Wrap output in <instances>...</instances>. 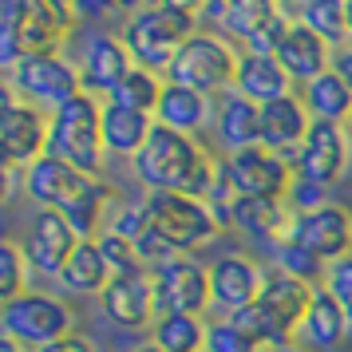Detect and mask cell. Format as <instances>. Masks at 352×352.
<instances>
[{"instance_id": "obj_1", "label": "cell", "mask_w": 352, "mask_h": 352, "mask_svg": "<svg viewBox=\"0 0 352 352\" xmlns=\"http://www.w3.org/2000/svg\"><path fill=\"white\" fill-rule=\"evenodd\" d=\"M309 305H313V285L289 277L285 270H273L265 273L257 301L238 309V313H226V320H234L257 344H289L305 329Z\"/></svg>"}, {"instance_id": "obj_2", "label": "cell", "mask_w": 352, "mask_h": 352, "mask_svg": "<svg viewBox=\"0 0 352 352\" xmlns=\"http://www.w3.org/2000/svg\"><path fill=\"white\" fill-rule=\"evenodd\" d=\"M206 151L194 135H182L175 127H162L155 123L146 146L131 159V170L135 178L143 182L146 190H175V194H186L194 186L198 170L206 166Z\"/></svg>"}, {"instance_id": "obj_3", "label": "cell", "mask_w": 352, "mask_h": 352, "mask_svg": "<svg viewBox=\"0 0 352 352\" xmlns=\"http://www.w3.org/2000/svg\"><path fill=\"white\" fill-rule=\"evenodd\" d=\"M48 119H52V135H48L52 159L72 162L83 175H99V162L107 155V146H103V103L83 91L80 99L56 107Z\"/></svg>"}, {"instance_id": "obj_4", "label": "cell", "mask_w": 352, "mask_h": 352, "mask_svg": "<svg viewBox=\"0 0 352 352\" xmlns=\"http://www.w3.org/2000/svg\"><path fill=\"white\" fill-rule=\"evenodd\" d=\"M194 28H198L194 16L175 12V8H162V4H151L135 20H127L123 44L131 48L139 67H146V72H170L175 52L194 36Z\"/></svg>"}, {"instance_id": "obj_5", "label": "cell", "mask_w": 352, "mask_h": 352, "mask_svg": "<svg viewBox=\"0 0 352 352\" xmlns=\"http://www.w3.org/2000/svg\"><path fill=\"white\" fill-rule=\"evenodd\" d=\"M0 24L16 32L24 56H60L76 12L72 0H4Z\"/></svg>"}, {"instance_id": "obj_6", "label": "cell", "mask_w": 352, "mask_h": 352, "mask_svg": "<svg viewBox=\"0 0 352 352\" xmlns=\"http://www.w3.org/2000/svg\"><path fill=\"white\" fill-rule=\"evenodd\" d=\"M143 214H146V226H151L159 238L170 241L178 254L198 250V245H206V241L218 238V222H214L210 206L198 202V198H186V194L146 190Z\"/></svg>"}, {"instance_id": "obj_7", "label": "cell", "mask_w": 352, "mask_h": 352, "mask_svg": "<svg viewBox=\"0 0 352 352\" xmlns=\"http://www.w3.org/2000/svg\"><path fill=\"white\" fill-rule=\"evenodd\" d=\"M0 329L8 340L24 344L28 352H40L52 340H64L72 333V309L52 293H20L0 305Z\"/></svg>"}, {"instance_id": "obj_8", "label": "cell", "mask_w": 352, "mask_h": 352, "mask_svg": "<svg viewBox=\"0 0 352 352\" xmlns=\"http://www.w3.org/2000/svg\"><path fill=\"white\" fill-rule=\"evenodd\" d=\"M238 52L226 44L222 36L210 32H194L182 48L175 52V64L166 72V83H182V87H194V91H226L238 80Z\"/></svg>"}, {"instance_id": "obj_9", "label": "cell", "mask_w": 352, "mask_h": 352, "mask_svg": "<svg viewBox=\"0 0 352 352\" xmlns=\"http://www.w3.org/2000/svg\"><path fill=\"white\" fill-rule=\"evenodd\" d=\"M8 87L20 99H28V103H48L52 111L87 91L83 87V72L76 64L60 60V56H24L8 72Z\"/></svg>"}, {"instance_id": "obj_10", "label": "cell", "mask_w": 352, "mask_h": 352, "mask_svg": "<svg viewBox=\"0 0 352 352\" xmlns=\"http://www.w3.org/2000/svg\"><path fill=\"white\" fill-rule=\"evenodd\" d=\"M151 277H155V309H159V317H202L210 305H214L210 270L198 265L186 254H178L175 261H166Z\"/></svg>"}, {"instance_id": "obj_11", "label": "cell", "mask_w": 352, "mask_h": 352, "mask_svg": "<svg viewBox=\"0 0 352 352\" xmlns=\"http://www.w3.org/2000/svg\"><path fill=\"white\" fill-rule=\"evenodd\" d=\"M52 119L36 111V103L20 99L12 87L0 91V143H4V162L32 166L36 159L48 155Z\"/></svg>"}, {"instance_id": "obj_12", "label": "cell", "mask_w": 352, "mask_h": 352, "mask_svg": "<svg viewBox=\"0 0 352 352\" xmlns=\"http://www.w3.org/2000/svg\"><path fill=\"white\" fill-rule=\"evenodd\" d=\"M96 182H99L96 175H83L80 166H72L64 159H52V155L36 159L24 170V194L40 210H60V214H67L76 202H83L96 190Z\"/></svg>"}, {"instance_id": "obj_13", "label": "cell", "mask_w": 352, "mask_h": 352, "mask_svg": "<svg viewBox=\"0 0 352 352\" xmlns=\"http://www.w3.org/2000/svg\"><path fill=\"white\" fill-rule=\"evenodd\" d=\"M285 241L309 250L324 265H333L340 257H352V210L329 202V206L313 210V214H297Z\"/></svg>"}, {"instance_id": "obj_14", "label": "cell", "mask_w": 352, "mask_h": 352, "mask_svg": "<svg viewBox=\"0 0 352 352\" xmlns=\"http://www.w3.org/2000/svg\"><path fill=\"white\" fill-rule=\"evenodd\" d=\"M226 166H230V182L241 198H285L297 178L281 155L265 151L261 143L245 146V151H230Z\"/></svg>"}, {"instance_id": "obj_15", "label": "cell", "mask_w": 352, "mask_h": 352, "mask_svg": "<svg viewBox=\"0 0 352 352\" xmlns=\"http://www.w3.org/2000/svg\"><path fill=\"white\" fill-rule=\"evenodd\" d=\"M222 24L245 44V52L273 56L293 20L285 16V8L277 0H226Z\"/></svg>"}, {"instance_id": "obj_16", "label": "cell", "mask_w": 352, "mask_h": 352, "mask_svg": "<svg viewBox=\"0 0 352 352\" xmlns=\"http://www.w3.org/2000/svg\"><path fill=\"white\" fill-rule=\"evenodd\" d=\"M309 127H313V115H309L301 96H285V99H277V103L261 107V146L273 151V155H281L293 166V175H297L301 143H305V135H309Z\"/></svg>"}, {"instance_id": "obj_17", "label": "cell", "mask_w": 352, "mask_h": 352, "mask_svg": "<svg viewBox=\"0 0 352 352\" xmlns=\"http://www.w3.org/2000/svg\"><path fill=\"white\" fill-rule=\"evenodd\" d=\"M349 166V135L340 123H324V119H313V127L301 143V162H297V175L317 182V186H333L340 182Z\"/></svg>"}, {"instance_id": "obj_18", "label": "cell", "mask_w": 352, "mask_h": 352, "mask_svg": "<svg viewBox=\"0 0 352 352\" xmlns=\"http://www.w3.org/2000/svg\"><path fill=\"white\" fill-rule=\"evenodd\" d=\"M76 250H80V234L67 226V218L60 210H40L32 218L28 241H24V254L32 261V270L48 273V277H60Z\"/></svg>"}, {"instance_id": "obj_19", "label": "cell", "mask_w": 352, "mask_h": 352, "mask_svg": "<svg viewBox=\"0 0 352 352\" xmlns=\"http://www.w3.org/2000/svg\"><path fill=\"white\" fill-rule=\"evenodd\" d=\"M103 313L119 329H146L159 320L155 309V277L151 273H127V277H111V285L103 289Z\"/></svg>"}, {"instance_id": "obj_20", "label": "cell", "mask_w": 352, "mask_h": 352, "mask_svg": "<svg viewBox=\"0 0 352 352\" xmlns=\"http://www.w3.org/2000/svg\"><path fill=\"white\" fill-rule=\"evenodd\" d=\"M273 60L285 67L289 80L305 87V83H313L317 76H324L333 67V48L313 28H305L301 20H293L289 32L281 36V44H277V52H273Z\"/></svg>"}, {"instance_id": "obj_21", "label": "cell", "mask_w": 352, "mask_h": 352, "mask_svg": "<svg viewBox=\"0 0 352 352\" xmlns=\"http://www.w3.org/2000/svg\"><path fill=\"white\" fill-rule=\"evenodd\" d=\"M261 281H265V273L241 254H226L210 265V293H214V305L226 313H238L245 305H254L257 293H261Z\"/></svg>"}, {"instance_id": "obj_22", "label": "cell", "mask_w": 352, "mask_h": 352, "mask_svg": "<svg viewBox=\"0 0 352 352\" xmlns=\"http://www.w3.org/2000/svg\"><path fill=\"white\" fill-rule=\"evenodd\" d=\"M234 96L250 99V103H257V107H265V103H277V99L293 96V80L285 76V67L277 64L273 56L241 52L238 80H234Z\"/></svg>"}, {"instance_id": "obj_23", "label": "cell", "mask_w": 352, "mask_h": 352, "mask_svg": "<svg viewBox=\"0 0 352 352\" xmlns=\"http://www.w3.org/2000/svg\"><path fill=\"white\" fill-rule=\"evenodd\" d=\"M135 56L123 44V36H96L83 56V87L87 91H107L111 96L119 83L135 72Z\"/></svg>"}, {"instance_id": "obj_24", "label": "cell", "mask_w": 352, "mask_h": 352, "mask_svg": "<svg viewBox=\"0 0 352 352\" xmlns=\"http://www.w3.org/2000/svg\"><path fill=\"white\" fill-rule=\"evenodd\" d=\"M155 115H143V111H131L123 103H103V146L107 155L115 159H135L139 151L146 146L151 131H155Z\"/></svg>"}, {"instance_id": "obj_25", "label": "cell", "mask_w": 352, "mask_h": 352, "mask_svg": "<svg viewBox=\"0 0 352 352\" xmlns=\"http://www.w3.org/2000/svg\"><path fill=\"white\" fill-rule=\"evenodd\" d=\"M234 226L250 238H273L285 241L293 226V210L285 198H234Z\"/></svg>"}, {"instance_id": "obj_26", "label": "cell", "mask_w": 352, "mask_h": 352, "mask_svg": "<svg viewBox=\"0 0 352 352\" xmlns=\"http://www.w3.org/2000/svg\"><path fill=\"white\" fill-rule=\"evenodd\" d=\"M301 333H305V340L317 344V349H336V344H344V336L352 333L349 313L340 309V301H336L324 285L313 289V305H309V317H305Z\"/></svg>"}, {"instance_id": "obj_27", "label": "cell", "mask_w": 352, "mask_h": 352, "mask_svg": "<svg viewBox=\"0 0 352 352\" xmlns=\"http://www.w3.org/2000/svg\"><path fill=\"white\" fill-rule=\"evenodd\" d=\"M155 119L162 127L182 131V135H198L210 123V96L194 91V87H182V83H166Z\"/></svg>"}, {"instance_id": "obj_28", "label": "cell", "mask_w": 352, "mask_h": 352, "mask_svg": "<svg viewBox=\"0 0 352 352\" xmlns=\"http://www.w3.org/2000/svg\"><path fill=\"white\" fill-rule=\"evenodd\" d=\"M111 277L115 273L107 265L103 250H99V241H80V250L72 254V261L60 273V281L72 293H80V297H103V289L111 285Z\"/></svg>"}, {"instance_id": "obj_29", "label": "cell", "mask_w": 352, "mask_h": 352, "mask_svg": "<svg viewBox=\"0 0 352 352\" xmlns=\"http://www.w3.org/2000/svg\"><path fill=\"white\" fill-rule=\"evenodd\" d=\"M301 99H305V107H309L313 119H324V123H344V119H352V87L336 76L333 67L324 76H317L313 83H305Z\"/></svg>"}, {"instance_id": "obj_30", "label": "cell", "mask_w": 352, "mask_h": 352, "mask_svg": "<svg viewBox=\"0 0 352 352\" xmlns=\"http://www.w3.org/2000/svg\"><path fill=\"white\" fill-rule=\"evenodd\" d=\"M218 135L230 151H245V146L261 143V107L241 96H230L218 111Z\"/></svg>"}, {"instance_id": "obj_31", "label": "cell", "mask_w": 352, "mask_h": 352, "mask_svg": "<svg viewBox=\"0 0 352 352\" xmlns=\"http://www.w3.org/2000/svg\"><path fill=\"white\" fill-rule=\"evenodd\" d=\"M297 20L313 28L333 52L349 44V0H305Z\"/></svg>"}, {"instance_id": "obj_32", "label": "cell", "mask_w": 352, "mask_h": 352, "mask_svg": "<svg viewBox=\"0 0 352 352\" xmlns=\"http://www.w3.org/2000/svg\"><path fill=\"white\" fill-rule=\"evenodd\" d=\"M162 91H166V83L159 80V72H146V67H135L127 80L115 87L111 103H123V107H131V111H143V115H155L162 103Z\"/></svg>"}, {"instance_id": "obj_33", "label": "cell", "mask_w": 352, "mask_h": 352, "mask_svg": "<svg viewBox=\"0 0 352 352\" xmlns=\"http://www.w3.org/2000/svg\"><path fill=\"white\" fill-rule=\"evenodd\" d=\"M151 344L162 352H206V324L202 317H159Z\"/></svg>"}, {"instance_id": "obj_34", "label": "cell", "mask_w": 352, "mask_h": 352, "mask_svg": "<svg viewBox=\"0 0 352 352\" xmlns=\"http://www.w3.org/2000/svg\"><path fill=\"white\" fill-rule=\"evenodd\" d=\"M107 202H111V190H107L103 182H96V190L64 214L67 226L80 234V241H96L99 238V226H103V218H107Z\"/></svg>"}, {"instance_id": "obj_35", "label": "cell", "mask_w": 352, "mask_h": 352, "mask_svg": "<svg viewBox=\"0 0 352 352\" xmlns=\"http://www.w3.org/2000/svg\"><path fill=\"white\" fill-rule=\"evenodd\" d=\"M28 270H32V261L24 254V245L0 241V297H4V301L28 293Z\"/></svg>"}, {"instance_id": "obj_36", "label": "cell", "mask_w": 352, "mask_h": 352, "mask_svg": "<svg viewBox=\"0 0 352 352\" xmlns=\"http://www.w3.org/2000/svg\"><path fill=\"white\" fill-rule=\"evenodd\" d=\"M277 270H285L289 277H297V281L317 289V281H324L329 265H324L320 257H313L309 250L293 245V241H277Z\"/></svg>"}, {"instance_id": "obj_37", "label": "cell", "mask_w": 352, "mask_h": 352, "mask_svg": "<svg viewBox=\"0 0 352 352\" xmlns=\"http://www.w3.org/2000/svg\"><path fill=\"white\" fill-rule=\"evenodd\" d=\"M96 241H99V250H103V257H107V265H111L115 277H127V273H146L143 261H139L135 241L119 238V234H111V230H103Z\"/></svg>"}, {"instance_id": "obj_38", "label": "cell", "mask_w": 352, "mask_h": 352, "mask_svg": "<svg viewBox=\"0 0 352 352\" xmlns=\"http://www.w3.org/2000/svg\"><path fill=\"white\" fill-rule=\"evenodd\" d=\"M257 344L250 333H241L234 320H214L206 324V352H257Z\"/></svg>"}, {"instance_id": "obj_39", "label": "cell", "mask_w": 352, "mask_h": 352, "mask_svg": "<svg viewBox=\"0 0 352 352\" xmlns=\"http://www.w3.org/2000/svg\"><path fill=\"white\" fill-rule=\"evenodd\" d=\"M285 202H289V210H293V218L297 214H313V210H320V206H329V186H317V182H309V178H293V186H289V194H285Z\"/></svg>"}, {"instance_id": "obj_40", "label": "cell", "mask_w": 352, "mask_h": 352, "mask_svg": "<svg viewBox=\"0 0 352 352\" xmlns=\"http://www.w3.org/2000/svg\"><path fill=\"white\" fill-rule=\"evenodd\" d=\"M324 289L340 301V309H344L349 320H352V257H340V261L329 265V273H324Z\"/></svg>"}, {"instance_id": "obj_41", "label": "cell", "mask_w": 352, "mask_h": 352, "mask_svg": "<svg viewBox=\"0 0 352 352\" xmlns=\"http://www.w3.org/2000/svg\"><path fill=\"white\" fill-rule=\"evenodd\" d=\"M111 234H119V238H127V241H139L143 238V230H146V214L143 206H131V210H119L111 218V226H107Z\"/></svg>"}, {"instance_id": "obj_42", "label": "cell", "mask_w": 352, "mask_h": 352, "mask_svg": "<svg viewBox=\"0 0 352 352\" xmlns=\"http://www.w3.org/2000/svg\"><path fill=\"white\" fill-rule=\"evenodd\" d=\"M40 352H96V349H91V340H87V336L67 333L64 340H52V344H44Z\"/></svg>"}, {"instance_id": "obj_43", "label": "cell", "mask_w": 352, "mask_h": 352, "mask_svg": "<svg viewBox=\"0 0 352 352\" xmlns=\"http://www.w3.org/2000/svg\"><path fill=\"white\" fill-rule=\"evenodd\" d=\"M76 20H99L103 12H111V0H72Z\"/></svg>"}, {"instance_id": "obj_44", "label": "cell", "mask_w": 352, "mask_h": 352, "mask_svg": "<svg viewBox=\"0 0 352 352\" xmlns=\"http://www.w3.org/2000/svg\"><path fill=\"white\" fill-rule=\"evenodd\" d=\"M333 72L352 87V44H344V48H336V52H333Z\"/></svg>"}, {"instance_id": "obj_45", "label": "cell", "mask_w": 352, "mask_h": 352, "mask_svg": "<svg viewBox=\"0 0 352 352\" xmlns=\"http://www.w3.org/2000/svg\"><path fill=\"white\" fill-rule=\"evenodd\" d=\"M155 4H162V8H175V12H186V16H198L210 0H155Z\"/></svg>"}, {"instance_id": "obj_46", "label": "cell", "mask_w": 352, "mask_h": 352, "mask_svg": "<svg viewBox=\"0 0 352 352\" xmlns=\"http://www.w3.org/2000/svg\"><path fill=\"white\" fill-rule=\"evenodd\" d=\"M111 8H119V12H127V16L135 20L143 8H151V4H146V0H111Z\"/></svg>"}, {"instance_id": "obj_47", "label": "cell", "mask_w": 352, "mask_h": 352, "mask_svg": "<svg viewBox=\"0 0 352 352\" xmlns=\"http://www.w3.org/2000/svg\"><path fill=\"white\" fill-rule=\"evenodd\" d=\"M257 352H309V349H301V344H293V340H289V344H261Z\"/></svg>"}, {"instance_id": "obj_48", "label": "cell", "mask_w": 352, "mask_h": 352, "mask_svg": "<svg viewBox=\"0 0 352 352\" xmlns=\"http://www.w3.org/2000/svg\"><path fill=\"white\" fill-rule=\"evenodd\" d=\"M0 352H28V349H24V344H16V340H8V336H4V340H0Z\"/></svg>"}, {"instance_id": "obj_49", "label": "cell", "mask_w": 352, "mask_h": 352, "mask_svg": "<svg viewBox=\"0 0 352 352\" xmlns=\"http://www.w3.org/2000/svg\"><path fill=\"white\" fill-rule=\"evenodd\" d=\"M277 4H281V8H293V4H297V8H301L305 0H277Z\"/></svg>"}, {"instance_id": "obj_50", "label": "cell", "mask_w": 352, "mask_h": 352, "mask_svg": "<svg viewBox=\"0 0 352 352\" xmlns=\"http://www.w3.org/2000/svg\"><path fill=\"white\" fill-rule=\"evenodd\" d=\"M135 352H162L159 344H143V349H135Z\"/></svg>"}, {"instance_id": "obj_51", "label": "cell", "mask_w": 352, "mask_h": 352, "mask_svg": "<svg viewBox=\"0 0 352 352\" xmlns=\"http://www.w3.org/2000/svg\"><path fill=\"white\" fill-rule=\"evenodd\" d=\"M349 36H352V0H349Z\"/></svg>"}, {"instance_id": "obj_52", "label": "cell", "mask_w": 352, "mask_h": 352, "mask_svg": "<svg viewBox=\"0 0 352 352\" xmlns=\"http://www.w3.org/2000/svg\"><path fill=\"white\" fill-rule=\"evenodd\" d=\"M349 131H352V119H349Z\"/></svg>"}]
</instances>
